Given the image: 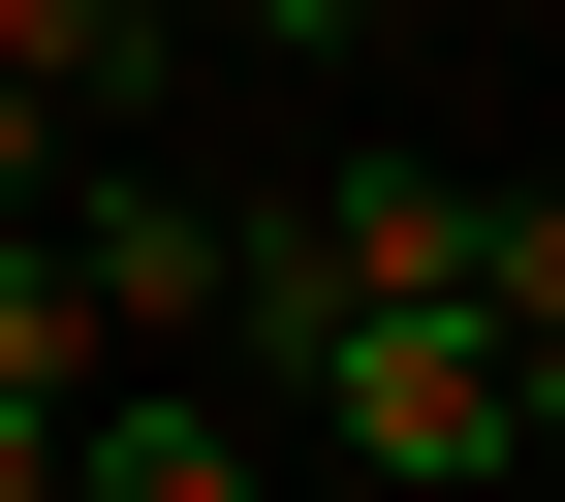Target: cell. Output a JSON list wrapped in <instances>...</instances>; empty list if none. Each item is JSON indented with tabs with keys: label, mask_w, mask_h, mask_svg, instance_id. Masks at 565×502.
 I'll return each mask as SVG.
<instances>
[{
	"label": "cell",
	"mask_w": 565,
	"mask_h": 502,
	"mask_svg": "<svg viewBox=\"0 0 565 502\" xmlns=\"http://www.w3.org/2000/svg\"><path fill=\"white\" fill-rule=\"evenodd\" d=\"M0 408H95V282H63V221H0Z\"/></svg>",
	"instance_id": "5b68a950"
},
{
	"label": "cell",
	"mask_w": 565,
	"mask_h": 502,
	"mask_svg": "<svg viewBox=\"0 0 565 502\" xmlns=\"http://www.w3.org/2000/svg\"><path fill=\"white\" fill-rule=\"evenodd\" d=\"M0 502H63V408H0Z\"/></svg>",
	"instance_id": "9c48e42d"
},
{
	"label": "cell",
	"mask_w": 565,
	"mask_h": 502,
	"mask_svg": "<svg viewBox=\"0 0 565 502\" xmlns=\"http://www.w3.org/2000/svg\"><path fill=\"white\" fill-rule=\"evenodd\" d=\"M471 345H503V408L565 471V189H471Z\"/></svg>",
	"instance_id": "277c9868"
},
{
	"label": "cell",
	"mask_w": 565,
	"mask_h": 502,
	"mask_svg": "<svg viewBox=\"0 0 565 502\" xmlns=\"http://www.w3.org/2000/svg\"><path fill=\"white\" fill-rule=\"evenodd\" d=\"M189 32H126V0H0V95H158Z\"/></svg>",
	"instance_id": "8992f818"
},
{
	"label": "cell",
	"mask_w": 565,
	"mask_h": 502,
	"mask_svg": "<svg viewBox=\"0 0 565 502\" xmlns=\"http://www.w3.org/2000/svg\"><path fill=\"white\" fill-rule=\"evenodd\" d=\"M63 282H95V377H158V345L221 314V189H158V158H63Z\"/></svg>",
	"instance_id": "7a4b0ae2"
},
{
	"label": "cell",
	"mask_w": 565,
	"mask_h": 502,
	"mask_svg": "<svg viewBox=\"0 0 565 502\" xmlns=\"http://www.w3.org/2000/svg\"><path fill=\"white\" fill-rule=\"evenodd\" d=\"M63 502H282V440L221 377H95V408H63Z\"/></svg>",
	"instance_id": "3957f363"
},
{
	"label": "cell",
	"mask_w": 565,
	"mask_h": 502,
	"mask_svg": "<svg viewBox=\"0 0 565 502\" xmlns=\"http://www.w3.org/2000/svg\"><path fill=\"white\" fill-rule=\"evenodd\" d=\"M0 221H63V95H0Z\"/></svg>",
	"instance_id": "52a82bcc"
},
{
	"label": "cell",
	"mask_w": 565,
	"mask_h": 502,
	"mask_svg": "<svg viewBox=\"0 0 565 502\" xmlns=\"http://www.w3.org/2000/svg\"><path fill=\"white\" fill-rule=\"evenodd\" d=\"M126 32H221V0H126Z\"/></svg>",
	"instance_id": "30bf717a"
},
{
	"label": "cell",
	"mask_w": 565,
	"mask_h": 502,
	"mask_svg": "<svg viewBox=\"0 0 565 502\" xmlns=\"http://www.w3.org/2000/svg\"><path fill=\"white\" fill-rule=\"evenodd\" d=\"M221 32H408V0H221Z\"/></svg>",
	"instance_id": "ba28073f"
},
{
	"label": "cell",
	"mask_w": 565,
	"mask_h": 502,
	"mask_svg": "<svg viewBox=\"0 0 565 502\" xmlns=\"http://www.w3.org/2000/svg\"><path fill=\"white\" fill-rule=\"evenodd\" d=\"M282 408H315L345 471H408V502H503V471H534V408H503V345H471V314H315V345H282Z\"/></svg>",
	"instance_id": "6da1fadb"
}]
</instances>
